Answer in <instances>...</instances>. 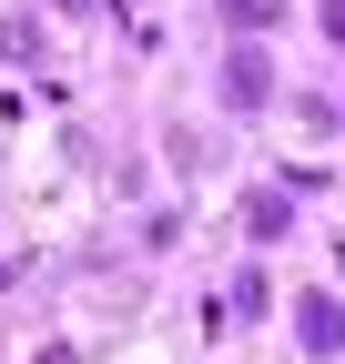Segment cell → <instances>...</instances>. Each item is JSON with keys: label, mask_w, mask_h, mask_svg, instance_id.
<instances>
[{"label": "cell", "mask_w": 345, "mask_h": 364, "mask_svg": "<svg viewBox=\"0 0 345 364\" xmlns=\"http://www.w3.org/2000/svg\"><path fill=\"white\" fill-rule=\"evenodd\" d=\"M294 344L305 354H345V294H305L294 304Z\"/></svg>", "instance_id": "1"}, {"label": "cell", "mask_w": 345, "mask_h": 364, "mask_svg": "<svg viewBox=\"0 0 345 364\" xmlns=\"http://www.w3.org/2000/svg\"><path fill=\"white\" fill-rule=\"evenodd\" d=\"M284 223H294V213H284V193H254V203H244V233H254V243H274Z\"/></svg>", "instance_id": "3"}, {"label": "cell", "mask_w": 345, "mask_h": 364, "mask_svg": "<svg viewBox=\"0 0 345 364\" xmlns=\"http://www.w3.org/2000/svg\"><path fill=\"white\" fill-rule=\"evenodd\" d=\"M264 91H274V61H264V51H234V61H224V102H234V112H254Z\"/></svg>", "instance_id": "2"}, {"label": "cell", "mask_w": 345, "mask_h": 364, "mask_svg": "<svg viewBox=\"0 0 345 364\" xmlns=\"http://www.w3.org/2000/svg\"><path fill=\"white\" fill-rule=\"evenodd\" d=\"M224 11H234V31H274V21H284V0H224Z\"/></svg>", "instance_id": "4"}, {"label": "cell", "mask_w": 345, "mask_h": 364, "mask_svg": "<svg viewBox=\"0 0 345 364\" xmlns=\"http://www.w3.org/2000/svg\"><path fill=\"white\" fill-rule=\"evenodd\" d=\"M325 31H335V41H345V0H325Z\"/></svg>", "instance_id": "5"}]
</instances>
